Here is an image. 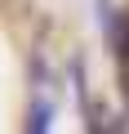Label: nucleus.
<instances>
[{
  "label": "nucleus",
  "mask_w": 129,
  "mask_h": 134,
  "mask_svg": "<svg viewBox=\"0 0 129 134\" xmlns=\"http://www.w3.org/2000/svg\"><path fill=\"white\" fill-rule=\"evenodd\" d=\"M125 54H129V36H125Z\"/></svg>",
  "instance_id": "f257e3e1"
}]
</instances>
